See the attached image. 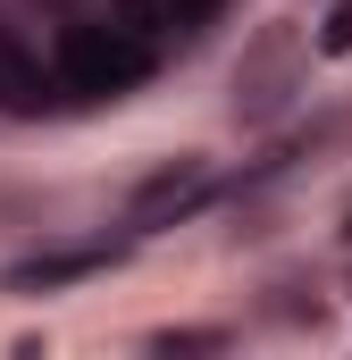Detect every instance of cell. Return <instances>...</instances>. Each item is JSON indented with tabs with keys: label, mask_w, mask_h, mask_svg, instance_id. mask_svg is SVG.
Returning <instances> with one entry per match:
<instances>
[{
	"label": "cell",
	"mask_w": 352,
	"mask_h": 360,
	"mask_svg": "<svg viewBox=\"0 0 352 360\" xmlns=\"http://www.w3.org/2000/svg\"><path fill=\"white\" fill-rule=\"evenodd\" d=\"M310 59H319V42L294 25V17H268L252 25V42H244V59H235V76H227V117L235 126H285L294 109H302V92H310Z\"/></svg>",
	"instance_id": "obj_1"
},
{
	"label": "cell",
	"mask_w": 352,
	"mask_h": 360,
	"mask_svg": "<svg viewBox=\"0 0 352 360\" xmlns=\"http://www.w3.org/2000/svg\"><path fill=\"white\" fill-rule=\"evenodd\" d=\"M151 68H160V51H151V42H134V34H126V25H109V17L59 25V84L84 92V101H126V92L151 84Z\"/></svg>",
	"instance_id": "obj_2"
},
{
	"label": "cell",
	"mask_w": 352,
	"mask_h": 360,
	"mask_svg": "<svg viewBox=\"0 0 352 360\" xmlns=\"http://www.w3.org/2000/svg\"><path fill=\"white\" fill-rule=\"evenodd\" d=\"M126 252H134V235L42 243V252H25V260H8V269H0V293H8V302H42V293H68V285H92V276L126 269Z\"/></svg>",
	"instance_id": "obj_3"
},
{
	"label": "cell",
	"mask_w": 352,
	"mask_h": 360,
	"mask_svg": "<svg viewBox=\"0 0 352 360\" xmlns=\"http://www.w3.org/2000/svg\"><path fill=\"white\" fill-rule=\"evenodd\" d=\"M210 193H218V168H210L201 151H176V160H160L151 176L126 193V235H134V243H143V235H168L193 210H210Z\"/></svg>",
	"instance_id": "obj_4"
},
{
	"label": "cell",
	"mask_w": 352,
	"mask_h": 360,
	"mask_svg": "<svg viewBox=\"0 0 352 360\" xmlns=\"http://www.w3.org/2000/svg\"><path fill=\"white\" fill-rule=\"evenodd\" d=\"M268 319H285V327H302V319H310V327H319V319H327V302H319V285L277 276V285H268Z\"/></svg>",
	"instance_id": "obj_5"
},
{
	"label": "cell",
	"mask_w": 352,
	"mask_h": 360,
	"mask_svg": "<svg viewBox=\"0 0 352 360\" xmlns=\"http://www.w3.org/2000/svg\"><path fill=\"white\" fill-rule=\"evenodd\" d=\"M151 352H168V360H193V352H235V327H160V335H151Z\"/></svg>",
	"instance_id": "obj_6"
},
{
	"label": "cell",
	"mask_w": 352,
	"mask_h": 360,
	"mask_svg": "<svg viewBox=\"0 0 352 360\" xmlns=\"http://www.w3.org/2000/svg\"><path fill=\"white\" fill-rule=\"evenodd\" d=\"M319 59H352V0H327V17H319Z\"/></svg>",
	"instance_id": "obj_7"
},
{
	"label": "cell",
	"mask_w": 352,
	"mask_h": 360,
	"mask_svg": "<svg viewBox=\"0 0 352 360\" xmlns=\"http://www.w3.org/2000/svg\"><path fill=\"white\" fill-rule=\"evenodd\" d=\"M168 17H176V34H184V42H201V34L227 17V0H168Z\"/></svg>",
	"instance_id": "obj_8"
},
{
	"label": "cell",
	"mask_w": 352,
	"mask_h": 360,
	"mask_svg": "<svg viewBox=\"0 0 352 360\" xmlns=\"http://www.w3.org/2000/svg\"><path fill=\"white\" fill-rule=\"evenodd\" d=\"M344 243H352V218H344Z\"/></svg>",
	"instance_id": "obj_9"
}]
</instances>
